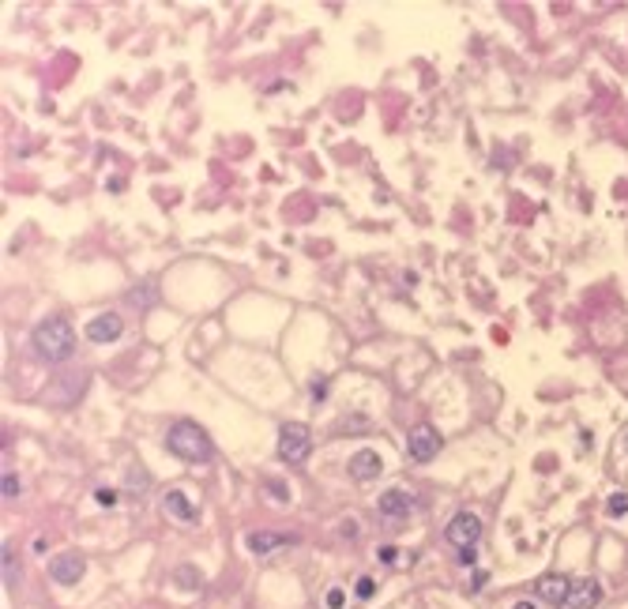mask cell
Masks as SVG:
<instances>
[{
	"label": "cell",
	"instance_id": "obj_22",
	"mask_svg": "<svg viewBox=\"0 0 628 609\" xmlns=\"http://www.w3.org/2000/svg\"><path fill=\"white\" fill-rule=\"evenodd\" d=\"M474 557H478V553L470 549V546H467V549H459V561H463V564H474Z\"/></svg>",
	"mask_w": 628,
	"mask_h": 609
},
{
	"label": "cell",
	"instance_id": "obj_21",
	"mask_svg": "<svg viewBox=\"0 0 628 609\" xmlns=\"http://www.w3.org/2000/svg\"><path fill=\"white\" fill-rule=\"evenodd\" d=\"M343 605H346V594L339 591V587H331L328 591V609H343Z\"/></svg>",
	"mask_w": 628,
	"mask_h": 609
},
{
	"label": "cell",
	"instance_id": "obj_2",
	"mask_svg": "<svg viewBox=\"0 0 628 609\" xmlns=\"http://www.w3.org/2000/svg\"><path fill=\"white\" fill-rule=\"evenodd\" d=\"M34 350L46 357V361H68V357L75 354V331L72 324L64 320V316H49V320H42L34 327Z\"/></svg>",
	"mask_w": 628,
	"mask_h": 609
},
{
	"label": "cell",
	"instance_id": "obj_18",
	"mask_svg": "<svg viewBox=\"0 0 628 609\" xmlns=\"http://www.w3.org/2000/svg\"><path fill=\"white\" fill-rule=\"evenodd\" d=\"M610 515H628V497L624 493H613L610 497Z\"/></svg>",
	"mask_w": 628,
	"mask_h": 609
},
{
	"label": "cell",
	"instance_id": "obj_23",
	"mask_svg": "<svg viewBox=\"0 0 628 609\" xmlns=\"http://www.w3.org/2000/svg\"><path fill=\"white\" fill-rule=\"evenodd\" d=\"M380 561H384V564H391V561H395V549L384 546V549H380Z\"/></svg>",
	"mask_w": 628,
	"mask_h": 609
},
{
	"label": "cell",
	"instance_id": "obj_10",
	"mask_svg": "<svg viewBox=\"0 0 628 609\" xmlns=\"http://www.w3.org/2000/svg\"><path fill=\"white\" fill-rule=\"evenodd\" d=\"M294 534H279V531H252L248 534V549L256 553V557H267V553H275L279 546H294Z\"/></svg>",
	"mask_w": 628,
	"mask_h": 609
},
{
	"label": "cell",
	"instance_id": "obj_17",
	"mask_svg": "<svg viewBox=\"0 0 628 609\" xmlns=\"http://www.w3.org/2000/svg\"><path fill=\"white\" fill-rule=\"evenodd\" d=\"M0 493H4V500H16L23 489H19V478L16 474H4V478H0Z\"/></svg>",
	"mask_w": 628,
	"mask_h": 609
},
{
	"label": "cell",
	"instance_id": "obj_19",
	"mask_svg": "<svg viewBox=\"0 0 628 609\" xmlns=\"http://www.w3.org/2000/svg\"><path fill=\"white\" fill-rule=\"evenodd\" d=\"M267 493H271V500H279V504H286V500H290V493H286L282 482H267Z\"/></svg>",
	"mask_w": 628,
	"mask_h": 609
},
{
	"label": "cell",
	"instance_id": "obj_8",
	"mask_svg": "<svg viewBox=\"0 0 628 609\" xmlns=\"http://www.w3.org/2000/svg\"><path fill=\"white\" fill-rule=\"evenodd\" d=\"M598 602H602L598 579H572V591H568L565 609H595Z\"/></svg>",
	"mask_w": 628,
	"mask_h": 609
},
{
	"label": "cell",
	"instance_id": "obj_13",
	"mask_svg": "<svg viewBox=\"0 0 628 609\" xmlns=\"http://www.w3.org/2000/svg\"><path fill=\"white\" fill-rule=\"evenodd\" d=\"M380 512L388 515V519H407L410 515V497L403 493V489H388V493H380Z\"/></svg>",
	"mask_w": 628,
	"mask_h": 609
},
{
	"label": "cell",
	"instance_id": "obj_12",
	"mask_svg": "<svg viewBox=\"0 0 628 609\" xmlns=\"http://www.w3.org/2000/svg\"><path fill=\"white\" fill-rule=\"evenodd\" d=\"M162 504H166L169 515H177L181 523H196V519H200V508H196L192 500L181 493V489H169V493L162 497Z\"/></svg>",
	"mask_w": 628,
	"mask_h": 609
},
{
	"label": "cell",
	"instance_id": "obj_5",
	"mask_svg": "<svg viewBox=\"0 0 628 609\" xmlns=\"http://www.w3.org/2000/svg\"><path fill=\"white\" fill-rule=\"evenodd\" d=\"M481 534V519L474 512H459V515H452L448 526H444V538H448V546L455 549H467V546H474Z\"/></svg>",
	"mask_w": 628,
	"mask_h": 609
},
{
	"label": "cell",
	"instance_id": "obj_15",
	"mask_svg": "<svg viewBox=\"0 0 628 609\" xmlns=\"http://www.w3.org/2000/svg\"><path fill=\"white\" fill-rule=\"evenodd\" d=\"M174 579H177V587H181V591H200V587H203L200 568H192V564H181L177 572H174Z\"/></svg>",
	"mask_w": 628,
	"mask_h": 609
},
{
	"label": "cell",
	"instance_id": "obj_25",
	"mask_svg": "<svg viewBox=\"0 0 628 609\" xmlns=\"http://www.w3.org/2000/svg\"><path fill=\"white\" fill-rule=\"evenodd\" d=\"M512 609H534V605H531V602H516Z\"/></svg>",
	"mask_w": 628,
	"mask_h": 609
},
{
	"label": "cell",
	"instance_id": "obj_11",
	"mask_svg": "<svg viewBox=\"0 0 628 609\" xmlns=\"http://www.w3.org/2000/svg\"><path fill=\"white\" fill-rule=\"evenodd\" d=\"M380 470H384V459L376 452H358L350 459V478L354 482H373V478H380Z\"/></svg>",
	"mask_w": 628,
	"mask_h": 609
},
{
	"label": "cell",
	"instance_id": "obj_14",
	"mask_svg": "<svg viewBox=\"0 0 628 609\" xmlns=\"http://www.w3.org/2000/svg\"><path fill=\"white\" fill-rule=\"evenodd\" d=\"M128 301H132L136 309H151V304L159 301V286H154V282H139L136 290H128Z\"/></svg>",
	"mask_w": 628,
	"mask_h": 609
},
{
	"label": "cell",
	"instance_id": "obj_16",
	"mask_svg": "<svg viewBox=\"0 0 628 609\" xmlns=\"http://www.w3.org/2000/svg\"><path fill=\"white\" fill-rule=\"evenodd\" d=\"M0 561H4V587H16L19 583V564H16V557H11L8 546H4V557Z\"/></svg>",
	"mask_w": 628,
	"mask_h": 609
},
{
	"label": "cell",
	"instance_id": "obj_4",
	"mask_svg": "<svg viewBox=\"0 0 628 609\" xmlns=\"http://www.w3.org/2000/svg\"><path fill=\"white\" fill-rule=\"evenodd\" d=\"M83 572H87V557L75 553V549H64V553H57V557L49 561V579L60 583V587H75L83 579Z\"/></svg>",
	"mask_w": 628,
	"mask_h": 609
},
{
	"label": "cell",
	"instance_id": "obj_24",
	"mask_svg": "<svg viewBox=\"0 0 628 609\" xmlns=\"http://www.w3.org/2000/svg\"><path fill=\"white\" fill-rule=\"evenodd\" d=\"M98 500H102V504H113L117 497H113V489H102V493H98Z\"/></svg>",
	"mask_w": 628,
	"mask_h": 609
},
{
	"label": "cell",
	"instance_id": "obj_3",
	"mask_svg": "<svg viewBox=\"0 0 628 609\" xmlns=\"http://www.w3.org/2000/svg\"><path fill=\"white\" fill-rule=\"evenodd\" d=\"M309 452H312V436H309V429L305 425H297V421H286V425L279 429V455L286 459V462H305L309 459Z\"/></svg>",
	"mask_w": 628,
	"mask_h": 609
},
{
	"label": "cell",
	"instance_id": "obj_1",
	"mask_svg": "<svg viewBox=\"0 0 628 609\" xmlns=\"http://www.w3.org/2000/svg\"><path fill=\"white\" fill-rule=\"evenodd\" d=\"M166 448L181 462H192V467H203V462L215 459V440L196 425V421H177V425L166 433Z\"/></svg>",
	"mask_w": 628,
	"mask_h": 609
},
{
	"label": "cell",
	"instance_id": "obj_6",
	"mask_svg": "<svg viewBox=\"0 0 628 609\" xmlns=\"http://www.w3.org/2000/svg\"><path fill=\"white\" fill-rule=\"evenodd\" d=\"M407 448H410V459L429 462V459H437V455H440L444 440H440V433H437L433 425H414L410 436H407Z\"/></svg>",
	"mask_w": 628,
	"mask_h": 609
},
{
	"label": "cell",
	"instance_id": "obj_9",
	"mask_svg": "<svg viewBox=\"0 0 628 609\" xmlns=\"http://www.w3.org/2000/svg\"><path fill=\"white\" fill-rule=\"evenodd\" d=\"M121 331H124V320L117 312H102L95 316V320L87 324V339L90 342H117L121 339Z\"/></svg>",
	"mask_w": 628,
	"mask_h": 609
},
{
	"label": "cell",
	"instance_id": "obj_7",
	"mask_svg": "<svg viewBox=\"0 0 628 609\" xmlns=\"http://www.w3.org/2000/svg\"><path fill=\"white\" fill-rule=\"evenodd\" d=\"M568 591H572V579L557 576V572H549V576H542L538 583H534V594H538L542 602H549V605H565Z\"/></svg>",
	"mask_w": 628,
	"mask_h": 609
},
{
	"label": "cell",
	"instance_id": "obj_20",
	"mask_svg": "<svg viewBox=\"0 0 628 609\" xmlns=\"http://www.w3.org/2000/svg\"><path fill=\"white\" fill-rule=\"evenodd\" d=\"M373 594H376V583H373L369 576H361L358 579V598H373Z\"/></svg>",
	"mask_w": 628,
	"mask_h": 609
}]
</instances>
